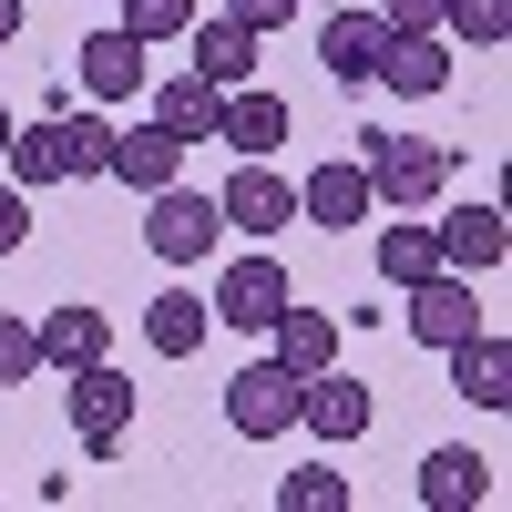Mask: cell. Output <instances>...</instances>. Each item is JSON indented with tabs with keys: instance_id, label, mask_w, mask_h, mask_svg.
<instances>
[{
	"instance_id": "6da1fadb",
	"label": "cell",
	"mask_w": 512,
	"mask_h": 512,
	"mask_svg": "<svg viewBox=\"0 0 512 512\" xmlns=\"http://www.w3.org/2000/svg\"><path fill=\"white\" fill-rule=\"evenodd\" d=\"M451 144H431V134H359V175H369V195L390 205V216H410V205H441L451 195Z\"/></svg>"
},
{
	"instance_id": "7a4b0ae2",
	"label": "cell",
	"mask_w": 512,
	"mask_h": 512,
	"mask_svg": "<svg viewBox=\"0 0 512 512\" xmlns=\"http://www.w3.org/2000/svg\"><path fill=\"white\" fill-rule=\"evenodd\" d=\"M297 390H308V379H297L287 359H246L226 379V431L236 441H287L297 431Z\"/></svg>"
},
{
	"instance_id": "3957f363",
	"label": "cell",
	"mask_w": 512,
	"mask_h": 512,
	"mask_svg": "<svg viewBox=\"0 0 512 512\" xmlns=\"http://www.w3.org/2000/svg\"><path fill=\"white\" fill-rule=\"evenodd\" d=\"M72 379V431H82V451L93 461H113L123 451V431H134V410H144V390L123 379L113 359H93V369H62Z\"/></svg>"
},
{
	"instance_id": "277c9868",
	"label": "cell",
	"mask_w": 512,
	"mask_h": 512,
	"mask_svg": "<svg viewBox=\"0 0 512 512\" xmlns=\"http://www.w3.org/2000/svg\"><path fill=\"white\" fill-rule=\"evenodd\" d=\"M144 246L164 256V267H205V256L226 246V216H216V195L154 185V216H144Z\"/></svg>"
},
{
	"instance_id": "5b68a950",
	"label": "cell",
	"mask_w": 512,
	"mask_h": 512,
	"mask_svg": "<svg viewBox=\"0 0 512 512\" xmlns=\"http://www.w3.org/2000/svg\"><path fill=\"white\" fill-rule=\"evenodd\" d=\"M369 420H379V400H369V379H349V369H308V390H297V431H308V441H328V451H349L359 431H369Z\"/></svg>"
},
{
	"instance_id": "8992f818",
	"label": "cell",
	"mask_w": 512,
	"mask_h": 512,
	"mask_svg": "<svg viewBox=\"0 0 512 512\" xmlns=\"http://www.w3.org/2000/svg\"><path fill=\"white\" fill-rule=\"evenodd\" d=\"M72 72H82V93H93V103H134L144 93V82H154V41H134V31H82L72 41Z\"/></svg>"
},
{
	"instance_id": "52a82bcc",
	"label": "cell",
	"mask_w": 512,
	"mask_h": 512,
	"mask_svg": "<svg viewBox=\"0 0 512 512\" xmlns=\"http://www.w3.org/2000/svg\"><path fill=\"white\" fill-rule=\"evenodd\" d=\"M216 216H226L236 236H287V226H297V185L277 175L267 154H246L236 175H226V195H216Z\"/></svg>"
},
{
	"instance_id": "ba28073f",
	"label": "cell",
	"mask_w": 512,
	"mask_h": 512,
	"mask_svg": "<svg viewBox=\"0 0 512 512\" xmlns=\"http://www.w3.org/2000/svg\"><path fill=\"white\" fill-rule=\"evenodd\" d=\"M400 297H410L400 318H410V338H420V349H451V338H472V328H482V308H472V277H451V267L410 277Z\"/></svg>"
},
{
	"instance_id": "9c48e42d",
	"label": "cell",
	"mask_w": 512,
	"mask_h": 512,
	"mask_svg": "<svg viewBox=\"0 0 512 512\" xmlns=\"http://www.w3.org/2000/svg\"><path fill=\"white\" fill-rule=\"evenodd\" d=\"M379 52H390V21L359 11V0H328V31H318L328 82H379Z\"/></svg>"
},
{
	"instance_id": "30bf717a",
	"label": "cell",
	"mask_w": 512,
	"mask_h": 512,
	"mask_svg": "<svg viewBox=\"0 0 512 512\" xmlns=\"http://www.w3.org/2000/svg\"><path fill=\"white\" fill-rule=\"evenodd\" d=\"M144 113H154L175 144H216V123H226V93H216L205 72H164V82H144Z\"/></svg>"
},
{
	"instance_id": "8fae6325",
	"label": "cell",
	"mask_w": 512,
	"mask_h": 512,
	"mask_svg": "<svg viewBox=\"0 0 512 512\" xmlns=\"http://www.w3.org/2000/svg\"><path fill=\"white\" fill-rule=\"evenodd\" d=\"M287 297H297V287H287V267H277L267 246H256V256H236V267H226V287L205 297V308H216L226 328H267V318L287 308Z\"/></svg>"
},
{
	"instance_id": "7c38bea8",
	"label": "cell",
	"mask_w": 512,
	"mask_h": 512,
	"mask_svg": "<svg viewBox=\"0 0 512 512\" xmlns=\"http://www.w3.org/2000/svg\"><path fill=\"white\" fill-rule=\"evenodd\" d=\"M31 338H41V369H93V359H113V318H103V308H82V297L41 308Z\"/></svg>"
},
{
	"instance_id": "4fadbf2b",
	"label": "cell",
	"mask_w": 512,
	"mask_h": 512,
	"mask_svg": "<svg viewBox=\"0 0 512 512\" xmlns=\"http://www.w3.org/2000/svg\"><path fill=\"white\" fill-rule=\"evenodd\" d=\"M451 390L472 400V410H512V338L502 328H472V338H451Z\"/></svg>"
},
{
	"instance_id": "5bb4252c",
	"label": "cell",
	"mask_w": 512,
	"mask_h": 512,
	"mask_svg": "<svg viewBox=\"0 0 512 512\" xmlns=\"http://www.w3.org/2000/svg\"><path fill=\"white\" fill-rule=\"evenodd\" d=\"M369 175H359V154H328V164H308V185H297V216L308 226H369Z\"/></svg>"
},
{
	"instance_id": "9a60e30c",
	"label": "cell",
	"mask_w": 512,
	"mask_h": 512,
	"mask_svg": "<svg viewBox=\"0 0 512 512\" xmlns=\"http://www.w3.org/2000/svg\"><path fill=\"white\" fill-rule=\"evenodd\" d=\"M482 502H492V461L472 441H441L420 461V512H482Z\"/></svg>"
},
{
	"instance_id": "2e32d148",
	"label": "cell",
	"mask_w": 512,
	"mask_h": 512,
	"mask_svg": "<svg viewBox=\"0 0 512 512\" xmlns=\"http://www.w3.org/2000/svg\"><path fill=\"white\" fill-rule=\"evenodd\" d=\"M205 338H216V308H205L195 287H154L144 297V349L154 359H195Z\"/></svg>"
},
{
	"instance_id": "e0dca14e",
	"label": "cell",
	"mask_w": 512,
	"mask_h": 512,
	"mask_svg": "<svg viewBox=\"0 0 512 512\" xmlns=\"http://www.w3.org/2000/svg\"><path fill=\"white\" fill-rule=\"evenodd\" d=\"M431 236H441V267H451V277H492L502 246H512V236H502V205H451Z\"/></svg>"
},
{
	"instance_id": "ac0fdd59",
	"label": "cell",
	"mask_w": 512,
	"mask_h": 512,
	"mask_svg": "<svg viewBox=\"0 0 512 512\" xmlns=\"http://www.w3.org/2000/svg\"><path fill=\"white\" fill-rule=\"evenodd\" d=\"M185 41H195V62H185V72H205L216 93H236V82H256V52H267V41H256L246 21H226V11H216V21L195 11V31H185Z\"/></svg>"
},
{
	"instance_id": "d6986e66",
	"label": "cell",
	"mask_w": 512,
	"mask_h": 512,
	"mask_svg": "<svg viewBox=\"0 0 512 512\" xmlns=\"http://www.w3.org/2000/svg\"><path fill=\"white\" fill-rule=\"evenodd\" d=\"M103 175H113V185H134V195H154V185H175V175H185V144L144 113L134 134H113V164H103Z\"/></svg>"
},
{
	"instance_id": "ffe728a7",
	"label": "cell",
	"mask_w": 512,
	"mask_h": 512,
	"mask_svg": "<svg viewBox=\"0 0 512 512\" xmlns=\"http://www.w3.org/2000/svg\"><path fill=\"white\" fill-rule=\"evenodd\" d=\"M379 82H390V93H451V41L441 31H390Z\"/></svg>"
},
{
	"instance_id": "44dd1931",
	"label": "cell",
	"mask_w": 512,
	"mask_h": 512,
	"mask_svg": "<svg viewBox=\"0 0 512 512\" xmlns=\"http://www.w3.org/2000/svg\"><path fill=\"white\" fill-rule=\"evenodd\" d=\"M267 338H277L267 359H287L297 379H308V369H328V359H338V318H328V308H297V297H287V308L267 318Z\"/></svg>"
},
{
	"instance_id": "7402d4cb",
	"label": "cell",
	"mask_w": 512,
	"mask_h": 512,
	"mask_svg": "<svg viewBox=\"0 0 512 512\" xmlns=\"http://www.w3.org/2000/svg\"><path fill=\"white\" fill-rule=\"evenodd\" d=\"M216 144H236V154H277V144H287V103H277V93H256V82H236V93H226V123H216Z\"/></svg>"
},
{
	"instance_id": "603a6c76",
	"label": "cell",
	"mask_w": 512,
	"mask_h": 512,
	"mask_svg": "<svg viewBox=\"0 0 512 512\" xmlns=\"http://www.w3.org/2000/svg\"><path fill=\"white\" fill-rule=\"evenodd\" d=\"M0 175H11L21 195H31V185H72V175H62V113L11 123V154H0Z\"/></svg>"
},
{
	"instance_id": "cb8c5ba5",
	"label": "cell",
	"mask_w": 512,
	"mask_h": 512,
	"mask_svg": "<svg viewBox=\"0 0 512 512\" xmlns=\"http://www.w3.org/2000/svg\"><path fill=\"white\" fill-rule=\"evenodd\" d=\"M441 41H472V52H502V41H512V0H441Z\"/></svg>"
},
{
	"instance_id": "d4e9b609",
	"label": "cell",
	"mask_w": 512,
	"mask_h": 512,
	"mask_svg": "<svg viewBox=\"0 0 512 512\" xmlns=\"http://www.w3.org/2000/svg\"><path fill=\"white\" fill-rule=\"evenodd\" d=\"M103 164H113V123L103 113H62V175H103Z\"/></svg>"
},
{
	"instance_id": "484cf974",
	"label": "cell",
	"mask_w": 512,
	"mask_h": 512,
	"mask_svg": "<svg viewBox=\"0 0 512 512\" xmlns=\"http://www.w3.org/2000/svg\"><path fill=\"white\" fill-rule=\"evenodd\" d=\"M431 267H441V236L431 226H390V236H379V277H390V287L431 277Z\"/></svg>"
},
{
	"instance_id": "4316f807",
	"label": "cell",
	"mask_w": 512,
	"mask_h": 512,
	"mask_svg": "<svg viewBox=\"0 0 512 512\" xmlns=\"http://www.w3.org/2000/svg\"><path fill=\"white\" fill-rule=\"evenodd\" d=\"M277 512H349V472H328V461L287 472V482H277Z\"/></svg>"
},
{
	"instance_id": "83f0119b",
	"label": "cell",
	"mask_w": 512,
	"mask_h": 512,
	"mask_svg": "<svg viewBox=\"0 0 512 512\" xmlns=\"http://www.w3.org/2000/svg\"><path fill=\"white\" fill-rule=\"evenodd\" d=\"M123 31H134V41H185L195 0H123Z\"/></svg>"
},
{
	"instance_id": "f1b7e54d",
	"label": "cell",
	"mask_w": 512,
	"mask_h": 512,
	"mask_svg": "<svg viewBox=\"0 0 512 512\" xmlns=\"http://www.w3.org/2000/svg\"><path fill=\"white\" fill-rule=\"evenodd\" d=\"M31 369H41V338H31V318H0V390H21Z\"/></svg>"
},
{
	"instance_id": "f546056e",
	"label": "cell",
	"mask_w": 512,
	"mask_h": 512,
	"mask_svg": "<svg viewBox=\"0 0 512 512\" xmlns=\"http://www.w3.org/2000/svg\"><path fill=\"white\" fill-rule=\"evenodd\" d=\"M297 11H308V0H226V21H246L256 41H267V31H287Z\"/></svg>"
},
{
	"instance_id": "4dcf8cb0",
	"label": "cell",
	"mask_w": 512,
	"mask_h": 512,
	"mask_svg": "<svg viewBox=\"0 0 512 512\" xmlns=\"http://www.w3.org/2000/svg\"><path fill=\"white\" fill-rule=\"evenodd\" d=\"M379 21L390 31H441V0H379Z\"/></svg>"
},
{
	"instance_id": "1f68e13d",
	"label": "cell",
	"mask_w": 512,
	"mask_h": 512,
	"mask_svg": "<svg viewBox=\"0 0 512 512\" xmlns=\"http://www.w3.org/2000/svg\"><path fill=\"white\" fill-rule=\"evenodd\" d=\"M21 236H31V195H21V185H0V256H11Z\"/></svg>"
},
{
	"instance_id": "d6a6232c",
	"label": "cell",
	"mask_w": 512,
	"mask_h": 512,
	"mask_svg": "<svg viewBox=\"0 0 512 512\" xmlns=\"http://www.w3.org/2000/svg\"><path fill=\"white\" fill-rule=\"evenodd\" d=\"M0 41H21V0H0Z\"/></svg>"
},
{
	"instance_id": "836d02e7",
	"label": "cell",
	"mask_w": 512,
	"mask_h": 512,
	"mask_svg": "<svg viewBox=\"0 0 512 512\" xmlns=\"http://www.w3.org/2000/svg\"><path fill=\"white\" fill-rule=\"evenodd\" d=\"M0 154H11V103H0Z\"/></svg>"
},
{
	"instance_id": "e575fe53",
	"label": "cell",
	"mask_w": 512,
	"mask_h": 512,
	"mask_svg": "<svg viewBox=\"0 0 512 512\" xmlns=\"http://www.w3.org/2000/svg\"><path fill=\"white\" fill-rule=\"evenodd\" d=\"M318 11H328V0H318Z\"/></svg>"
}]
</instances>
